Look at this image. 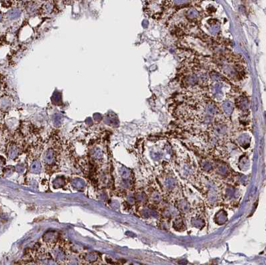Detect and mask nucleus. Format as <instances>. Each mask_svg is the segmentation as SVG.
<instances>
[{
  "label": "nucleus",
  "mask_w": 266,
  "mask_h": 265,
  "mask_svg": "<svg viewBox=\"0 0 266 265\" xmlns=\"http://www.w3.org/2000/svg\"><path fill=\"white\" fill-rule=\"evenodd\" d=\"M20 15H21V11L17 8L10 9L7 13V17H8V19L11 20L18 19Z\"/></svg>",
  "instance_id": "f257e3e1"
},
{
  "label": "nucleus",
  "mask_w": 266,
  "mask_h": 265,
  "mask_svg": "<svg viewBox=\"0 0 266 265\" xmlns=\"http://www.w3.org/2000/svg\"><path fill=\"white\" fill-rule=\"evenodd\" d=\"M222 107L224 112L227 115H230L234 110V106L230 102L224 103L222 105Z\"/></svg>",
  "instance_id": "f03ea898"
},
{
  "label": "nucleus",
  "mask_w": 266,
  "mask_h": 265,
  "mask_svg": "<svg viewBox=\"0 0 266 265\" xmlns=\"http://www.w3.org/2000/svg\"><path fill=\"white\" fill-rule=\"evenodd\" d=\"M187 83L189 85H195L197 82V77L195 75H191V76H189L187 77Z\"/></svg>",
  "instance_id": "7ed1b4c3"
},
{
  "label": "nucleus",
  "mask_w": 266,
  "mask_h": 265,
  "mask_svg": "<svg viewBox=\"0 0 266 265\" xmlns=\"http://www.w3.org/2000/svg\"><path fill=\"white\" fill-rule=\"evenodd\" d=\"M199 13L197 12L196 10L195 9H190L187 12V16L189 17V18H195L196 17L198 16Z\"/></svg>",
  "instance_id": "20e7f679"
},
{
  "label": "nucleus",
  "mask_w": 266,
  "mask_h": 265,
  "mask_svg": "<svg viewBox=\"0 0 266 265\" xmlns=\"http://www.w3.org/2000/svg\"><path fill=\"white\" fill-rule=\"evenodd\" d=\"M206 110H207V112L208 114L210 115H214L215 111H216V110H215V107L212 105H207V107H206Z\"/></svg>",
  "instance_id": "39448f33"
},
{
  "label": "nucleus",
  "mask_w": 266,
  "mask_h": 265,
  "mask_svg": "<svg viewBox=\"0 0 266 265\" xmlns=\"http://www.w3.org/2000/svg\"><path fill=\"white\" fill-rule=\"evenodd\" d=\"M52 8H53L52 4V3H50L49 2H47V3H46L45 5H44V9H45L46 13H50L52 11Z\"/></svg>",
  "instance_id": "423d86ee"
},
{
  "label": "nucleus",
  "mask_w": 266,
  "mask_h": 265,
  "mask_svg": "<svg viewBox=\"0 0 266 265\" xmlns=\"http://www.w3.org/2000/svg\"><path fill=\"white\" fill-rule=\"evenodd\" d=\"M8 106H9L8 100H7V99H2V100L0 101V107H1L2 109L8 107Z\"/></svg>",
  "instance_id": "0eeeda50"
},
{
  "label": "nucleus",
  "mask_w": 266,
  "mask_h": 265,
  "mask_svg": "<svg viewBox=\"0 0 266 265\" xmlns=\"http://www.w3.org/2000/svg\"><path fill=\"white\" fill-rule=\"evenodd\" d=\"M2 19H3V16L1 13H0V22H1V21L2 20Z\"/></svg>",
  "instance_id": "6e6552de"
}]
</instances>
